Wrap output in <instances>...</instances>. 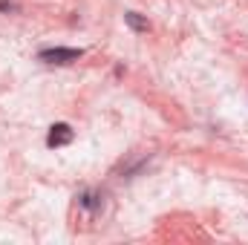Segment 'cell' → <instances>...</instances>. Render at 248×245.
I'll list each match as a JSON object with an SVG mask.
<instances>
[{
	"label": "cell",
	"mask_w": 248,
	"mask_h": 245,
	"mask_svg": "<svg viewBox=\"0 0 248 245\" xmlns=\"http://www.w3.org/2000/svg\"><path fill=\"white\" fill-rule=\"evenodd\" d=\"M81 55H84V49H75V46H52V49H41L38 52V58L44 63H58V66L78 61Z\"/></svg>",
	"instance_id": "1"
},
{
	"label": "cell",
	"mask_w": 248,
	"mask_h": 245,
	"mask_svg": "<svg viewBox=\"0 0 248 245\" xmlns=\"http://www.w3.org/2000/svg\"><path fill=\"white\" fill-rule=\"evenodd\" d=\"M72 127L69 124H63V122H58V124H52L49 127V136H46V144L49 147H66L69 141H72Z\"/></svg>",
	"instance_id": "2"
},
{
	"label": "cell",
	"mask_w": 248,
	"mask_h": 245,
	"mask_svg": "<svg viewBox=\"0 0 248 245\" xmlns=\"http://www.w3.org/2000/svg\"><path fill=\"white\" fill-rule=\"evenodd\" d=\"M124 23H127L133 32H147V29H150V20H147L144 15H139V12H124Z\"/></svg>",
	"instance_id": "3"
},
{
	"label": "cell",
	"mask_w": 248,
	"mask_h": 245,
	"mask_svg": "<svg viewBox=\"0 0 248 245\" xmlns=\"http://www.w3.org/2000/svg\"><path fill=\"white\" fill-rule=\"evenodd\" d=\"M81 205H84V208H95V196H93V193H84V196H81Z\"/></svg>",
	"instance_id": "4"
},
{
	"label": "cell",
	"mask_w": 248,
	"mask_h": 245,
	"mask_svg": "<svg viewBox=\"0 0 248 245\" xmlns=\"http://www.w3.org/2000/svg\"><path fill=\"white\" fill-rule=\"evenodd\" d=\"M9 9H15V3L12 0H0V12H9Z\"/></svg>",
	"instance_id": "5"
}]
</instances>
